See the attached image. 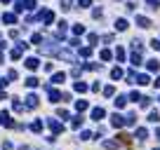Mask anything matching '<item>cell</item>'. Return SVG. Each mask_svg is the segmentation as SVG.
Returning <instances> with one entry per match:
<instances>
[{
  "instance_id": "1",
  "label": "cell",
  "mask_w": 160,
  "mask_h": 150,
  "mask_svg": "<svg viewBox=\"0 0 160 150\" xmlns=\"http://www.w3.org/2000/svg\"><path fill=\"white\" fill-rule=\"evenodd\" d=\"M33 7H35V0H19L16 2V12L21 14V12H31Z\"/></svg>"
},
{
  "instance_id": "32",
  "label": "cell",
  "mask_w": 160,
  "mask_h": 150,
  "mask_svg": "<svg viewBox=\"0 0 160 150\" xmlns=\"http://www.w3.org/2000/svg\"><path fill=\"white\" fill-rule=\"evenodd\" d=\"M115 59H118V61H125V49H123V47L115 49Z\"/></svg>"
},
{
  "instance_id": "27",
  "label": "cell",
  "mask_w": 160,
  "mask_h": 150,
  "mask_svg": "<svg viewBox=\"0 0 160 150\" xmlns=\"http://www.w3.org/2000/svg\"><path fill=\"white\" fill-rule=\"evenodd\" d=\"M12 108H14V113H24V106H21V101H19V99H14Z\"/></svg>"
},
{
  "instance_id": "25",
  "label": "cell",
  "mask_w": 160,
  "mask_h": 150,
  "mask_svg": "<svg viewBox=\"0 0 160 150\" xmlns=\"http://www.w3.org/2000/svg\"><path fill=\"white\" fill-rule=\"evenodd\" d=\"M111 77H113V80H120V77H123V68H113L111 70Z\"/></svg>"
},
{
  "instance_id": "46",
  "label": "cell",
  "mask_w": 160,
  "mask_h": 150,
  "mask_svg": "<svg viewBox=\"0 0 160 150\" xmlns=\"http://www.w3.org/2000/svg\"><path fill=\"white\" fill-rule=\"evenodd\" d=\"M2 99H5V91H2V89H0V101H2Z\"/></svg>"
},
{
  "instance_id": "13",
  "label": "cell",
  "mask_w": 160,
  "mask_h": 150,
  "mask_svg": "<svg viewBox=\"0 0 160 150\" xmlns=\"http://www.w3.org/2000/svg\"><path fill=\"white\" fill-rule=\"evenodd\" d=\"M38 66H40V61H38V59H33V56H31V59H26V68L28 70H38Z\"/></svg>"
},
{
  "instance_id": "45",
  "label": "cell",
  "mask_w": 160,
  "mask_h": 150,
  "mask_svg": "<svg viewBox=\"0 0 160 150\" xmlns=\"http://www.w3.org/2000/svg\"><path fill=\"white\" fill-rule=\"evenodd\" d=\"M151 47H153V49H158V52H160V40H153V42H151Z\"/></svg>"
},
{
  "instance_id": "43",
  "label": "cell",
  "mask_w": 160,
  "mask_h": 150,
  "mask_svg": "<svg viewBox=\"0 0 160 150\" xmlns=\"http://www.w3.org/2000/svg\"><path fill=\"white\" fill-rule=\"evenodd\" d=\"M148 106H151V99L144 96V99H141V108H148Z\"/></svg>"
},
{
  "instance_id": "47",
  "label": "cell",
  "mask_w": 160,
  "mask_h": 150,
  "mask_svg": "<svg viewBox=\"0 0 160 150\" xmlns=\"http://www.w3.org/2000/svg\"><path fill=\"white\" fill-rule=\"evenodd\" d=\"M155 87H160V77H158V80H155Z\"/></svg>"
},
{
  "instance_id": "21",
  "label": "cell",
  "mask_w": 160,
  "mask_h": 150,
  "mask_svg": "<svg viewBox=\"0 0 160 150\" xmlns=\"http://www.w3.org/2000/svg\"><path fill=\"white\" fill-rule=\"evenodd\" d=\"M99 56H101V61H111V59H113V52H111V49H101V54H99Z\"/></svg>"
},
{
  "instance_id": "36",
  "label": "cell",
  "mask_w": 160,
  "mask_h": 150,
  "mask_svg": "<svg viewBox=\"0 0 160 150\" xmlns=\"http://www.w3.org/2000/svg\"><path fill=\"white\" fill-rule=\"evenodd\" d=\"M73 33H75V35H82V33H85V26H82V24H78V26H73Z\"/></svg>"
},
{
  "instance_id": "18",
  "label": "cell",
  "mask_w": 160,
  "mask_h": 150,
  "mask_svg": "<svg viewBox=\"0 0 160 150\" xmlns=\"http://www.w3.org/2000/svg\"><path fill=\"white\" fill-rule=\"evenodd\" d=\"M151 82V77L146 73H141V75H137V85H148Z\"/></svg>"
},
{
  "instance_id": "24",
  "label": "cell",
  "mask_w": 160,
  "mask_h": 150,
  "mask_svg": "<svg viewBox=\"0 0 160 150\" xmlns=\"http://www.w3.org/2000/svg\"><path fill=\"white\" fill-rule=\"evenodd\" d=\"M125 103H127V99H125V96H118L115 101H113V106H115V108H125Z\"/></svg>"
},
{
  "instance_id": "22",
  "label": "cell",
  "mask_w": 160,
  "mask_h": 150,
  "mask_svg": "<svg viewBox=\"0 0 160 150\" xmlns=\"http://www.w3.org/2000/svg\"><path fill=\"white\" fill-rule=\"evenodd\" d=\"M139 64H141V54H139V52H132V66L137 68Z\"/></svg>"
},
{
  "instance_id": "17",
  "label": "cell",
  "mask_w": 160,
  "mask_h": 150,
  "mask_svg": "<svg viewBox=\"0 0 160 150\" xmlns=\"http://www.w3.org/2000/svg\"><path fill=\"white\" fill-rule=\"evenodd\" d=\"M87 108H90V103H87V101H75V110H78V113H85Z\"/></svg>"
},
{
  "instance_id": "33",
  "label": "cell",
  "mask_w": 160,
  "mask_h": 150,
  "mask_svg": "<svg viewBox=\"0 0 160 150\" xmlns=\"http://www.w3.org/2000/svg\"><path fill=\"white\" fill-rule=\"evenodd\" d=\"M31 42H33V45H40V42H43V35H40V33H33Z\"/></svg>"
},
{
  "instance_id": "6",
  "label": "cell",
  "mask_w": 160,
  "mask_h": 150,
  "mask_svg": "<svg viewBox=\"0 0 160 150\" xmlns=\"http://www.w3.org/2000/svg\"><path fill=\"white\" fill-rule=\"evenodd\" d=\"M146 68H148V73H158V70H160V61H158V59L146 61Z\"/></svg>"
},
{
  "instance_id": "42",
  "label": "cell",
  "mask_w": 160,
  "mask_h": 150,
  "mask_svg": "<svg viewBox=\"0 0 160 150\" xmlns=\"http://www.w3.org/2000/svg\"><path fill=\"white\" fill-rule=\"evenodd\" d=\"M7 80H16V70H7Z\"/></svg>"
},
{
  "instance_id": "23",
  "label": "cell",
  "mask_w": 160,
  "mask_h": 150,
  "mask_svg": "<svg viewBox=\"0 0 160 150\" xmlns=\"http://www.w3.org/2000/svg\"><path fill=\"white\" fill-rule=\"evenodd\" d=\"M38 85H40V82H38V77H28V80H26V87H28V89H35Z\"/></svg>"
},
{
  "instance_id": "14",
  "label": "cell",
  "mask_w": 160,
  "mask_h": 150,
  "mask_svg": "<svg viewBox=\"0 0 160 150\" xmlns=\"http://www.w3.org/2000/svg\"><path fill=\"white\" fill-rule=\"evenodd\" d=\"M2 21H5V24H16V14H12V12H5V14H2Z\"/></svg>"
},
{
  "instance_id": "40",
  "label": "cell",
  "mask_w": 160,
  "mask_h": 150,
  "mask_svg": "<svg viewBox=\"0 0 160 150\" xmlns=\"http://www.w3.org/2000/svg\"><path fill=\"white\" fill-rule=\"evenodd\" d=\"M87 40H90V42H92V45H94V42H96V40H99V35H96V33H90V35H87Z\"/></svg>"
},
{
  "instance_id": "5",
  "label": "cell",
  "mask_w": 160,
  "mask_h": 150,
  "mask_svg": "<svg viewBox=\"0 0 160 150\" xmlns=\"http://www.w3.org/2000/svg\"><path fill=\"white\" fill-rule=\"evenodd\" d=\"M101 117H106V110H104L101 106H99V108H92V120H96V122H99Z\"/></svg>"
},
{
  "instance_id": "30",
  "label": "cell",
  "mask_w": 160,
  "mask_h": 150,
  "mask_svg": "<svg viewBox=\"0 0 160 150\" xmlns=\"http://www.w3.org/2000/svg\"><path fill=\"white\" fill-rule=\"evenodd\" d=\"M113 94H115V87H113V85L104 87V96H113Z\"/></svg>"
},
{
  "instance_id": "35",
  "label": "cell",
  "mask_w": 160,
  "mask_h": 150,
  "mask_svg": "<svg viewBox=\"0 0 160 150\" xmlns=\"http://www.w3.org/2000/svg\"><path fill=\"white\" fill-rule=\"evenodd\" d=\"M146 5H148L151 10H158V7H160V0H146Z\"/></svg>"
},
{
  "instance_id": "7",
  "label": "cell",
  "mask_w": 160,
  "mask_h": 150,
  "mask_svg": "<svg viewBox=\"0 0 160 150\" xmlns=\"http://www.w3.org/2000/svg\"><path fill=\"white\" fill-rule=\"evenodd\" d=\"M47 96H49V101H52V103H57L59 99H61V91H57V89H52V87H47Z\"/></svg>"
},
{
  "instance_id": "4",
  "label": "cell",
  "mask_w": 160,
  "mask_h": 150,
  "mask_svg": "<svg viewBox=\"0 0 160 150\" xmlns=\"http://www.w3.org/2000/svg\"><path fill=\"white\" fill-rule=\"evenodd\" d=\"M111 124H113V127H115V129L125 127V117H123V115H118V113H115V115H113V117H111Z\"/></svg>"
},
{
  "instance_id": "41",
  "label": "cell",
  "mask_w": 160,
  "mask_h": 150,
  "mask_svg": "<svg viewBox=\"0 0 160 150\" xmlns=\"http://www.w3.org/2000/svg\"><path fill=\"white\" fill-rule=\"evenodd\" d=\"M78 5H80V7H90L92 0H78Z\"/></svg>"
},
{
  "instance_id": "20",
  "label": "cell",
  "mask_w": 160,
  "mask_h": 150,
  "mask_svg": "<svg viewBox=\"0 0 160 150\" xmlns=\"http://www.w3.org/2000/svg\"><path fill=\"white\" fill-rule=\"evenodd\" d=\"M115 31H127V21L125 19H115Z\"/></svg>"
},
{
  "instance_id": "2",
  "label": "cell",
  "mask_w": 160,
  "mask_h": 150,
  "mask_svg": "<svg viewBox=\"0 0 160 150\" xmlns=\"http://www.w3.org/2000/svg\"><path fill=\"white\" fill-rule=\"evenodd\" d=\"M0 124H5V127H16V122L10 117V113H0Z\"/></svg>"
},
{
  "instance_id": "19",
  "label": "cell",
  "mask_w": 160,
  "mask_h": 150,
  "mask_svg": "<svg viewBox=\"0 0 160 150\" xmlns=\"http://www.w3.org/2000/svg\"><path fill=\"white\" fill-rule=\"evenodd\" d=\"M73 89H75V91H80V94H85V91L90 89V87H87L85 82H75V85H73Z\"/></svg>"
},
{
  "instance_id": "44",
  "label": "cell",
  "mask_w": 160,
  "mask_h": 150,
  "mask_svg": "<svg viewBox=\"0 0 160 150\" xmlns=\"http://www.w3.org/2000/svg\"><path fill=\"white\" fill-rule=\"evenodd\" d=\"M80 136H82V141H87V139H92V131H82Z\"/></svg>"
},
{
  "instance_id": "3",
  "label": "cell",
  "mask_w": 160,
  "mask_h": 150,
  "mask_svg": "<svg viewBox=\"0 0 160 150\" xmlns=\"http://www.w3.org/2000/svg\"><path fill=\"white\" fill-rule=\"evenodd\" d=\"M47 124H49V129H52V134H54V136L64 131V124H61V122H57V120H47Z\"/></svg>"
},
{
  "instance_id": "10",
  "label": "cell",
  "mask_w": 160,
  "mask_h": 150,
  "mask_svg": "<svg viewBox=\"0 0 160 150\" xmlns=\"http://www.w3.org/2000/svg\"><path fill=\"white\" fill-rule=\"evenodd\" d=\"M137 26H141V28H151V19H148V16H137Z\"/></svg>"
},
{
  "instance_id": "12",
  "label": "cell",
  "mask_w": 160,
  "mask_h": 150,
  "mask_svg": "<svg viewBox=\"0 0 160 150\" xmlns=\"http://www.w3.org/2000/svg\"><path fill=\"white\" fill-rule=\"evenodd\" d=\"M134 136H137L139 141H144V139H148V131H146V127H139L137 131H134Z\"/></svg>"
},
{
  "instance_id": "37",
  "label": "cell",
  "mask_w": 160,
  "mask_h": 150,
  "mask_svg": "<svg viewBox=\"0 0 160 150\" xmlns=\"http://www.w3.org/2000/svg\"><path fill=\"white\" fill-rule=\"evenodd\" d=\"M104 148H108V150L118 148V141H104Z\"/></svg>"
},
{
  "instance_id": "8",
  "label": "cell",
  "mask_w": 160,
  "mask_h": 150,
  "mask_svg": "<svg viewBox=\"0 0 160 150\" xmlns=\"http://www.w3.org/2000/svg\"><path fill=\"white\" fill-rule=\"evenodd\" d=\"M40 19H43L45 24H52V21H54V12H52V10H47V12H40Z\"/></svg>"
},
{
  "instance_id": "34",
  "label": "cell",
  "mask_w": 160,
  "mask_h": 150,
  "mask_svg": "<svg viewBox=\"0 0 160 150\" xmlns=\"http://www.w3.org/2000/svg\"><path fill=\"white\" fill-rule=\"evenodd\" d=\"M57 115H59L61 120H68V110H66V108H59V110H57Z\"/></svg>"
},
{
  "instance_id": "15",
  "label": "cell",
  "mask_w": 160,
  "mask_h": 150,
  "mask_svg": "<svg viewBox=\"0 0 160 150\" xmlns=\"http://www.w3.org/2000/svg\"><path fill=\"white\" fill-rule=\"evenodd\" d=\"M21 54H24V49L19 47V45H16V47H14V49H12V52H10V56H12V59L16 61V59H21Z\"/></svg>"
},
{
  "instance_id": "48",
  "label": "cell",
  "mask_w": 160,
  "mask_h": 150,
  "mask_svg": "<svg viewBox=\"0 0 160 150\" xmlns=\"http://www.w3.org/2000/svg\"><path fill=\"white\" fill-rule=\"evenodd\" d=\"M158 101H160V99H158Z\"/></svg>"
},
{
  "instance_id": "38",
  "label": "cell",
  "mask_w": 160,
  "mask_h": 150,
  "mask_svg": "<svg viewBox=\"0 0 160 150\" xmlns=\"http://www.w3.org/2000/svg\"><path fill=\"white\" fill-rule=\"evenodd\" d=\"M129 99H132V101H139V103H141V99H144V96H141L139 91H132V94H129Z\"/></svg>"
},
{
  "instance_id": "26",
  "label": "cell",
  "mask_w": 160,
  "mask_h": 150,
  "mask_svg": "<svg viewBox=\"0 0 160 150\" xmlns=\"http://www.w3.org/2000/svg\"><path fill=\"white\" fill-rule=\"evenodd\" d=\"M31 129L35 131V134H40V131H43V122H40V120H35V122L31 124Z\"/></svg>"
},
{
  "instance_id": "11",
  "label": "cell",
  "mask_w": 160,
  "mask_h": 150,
  "mask_svg": "<svg viewBox=\"0 0 160 150\" xmlns=\"http://www.w3.org/2000/svg\"><path fill=\"white\" fill-rule=\"evenodd\" d=\"M66 26H68L66 21H59V28H57V38H61V40L66 38Z\"/></svg>"
},
{
  "instance_id": "29",
  "label": "cell",
  "mask_w": 160,
  "mask_h": 150,
  "mask_svg": "<svg viewBox=\"0 0 160 150\" xmlns=\"http://www.w3.org/2000/svg\"><path fill=\"white\" fill-rule=\"evenodd\" d=\"M82 122H85V120H82V115H78V117H73V122H71V127H73V129H78V127H80V124H82Z\"/></svg>"
},
{
  "instance_id": "16",
  "label": "cell",
  "mask_w": 160,
  "mask_h": 150,
  "mask_svg": "<svg viewBox=\"0 0 160 150\" xmlns=\"http://www.w3.org/2000/svg\"><path fill=\"white\" fill-rule=\"evenodd\" d=\"M64 80H66V73H54L52 75V82H54V85H61Z\"/></svg>"
},
{
  "instance_id": "9",
  "label": "cell",
  "mask_w": 160,
  "mask_h": 150,
  "mask_svg": "<svg viewBox=\"0 0 160 150\" xmlns=\"http://www.w3.org/2000/svg\"><path fill=\"white\" fill-rule=\"evenodd\" d=\"M26 108H38V96L35 94H28L26 96Z\"/></svg>"
},
{
  "instance_id": "31",
  "label": "cell",
  "mask_w": 160,
  "mask_h": 150,
  "mask_svg": "<svg viewBox=\"0 0 160 150\" xmlns=\"http://www.w3.org/2000/svg\"><path fill=\"white\" fill-rule=\"evenodd\" d=\"M80 56H82V59L92 56V47H82V49H80Z\"/></svg>"
},
{
  "instance_id": "39",
  "label": "cell",
  "mask_w": 160,
  "mask_h": 150,
  "mask_svg": "<svg viewBox=\"0 0 160 150\" xmlns=\"http://www.w3.org/2000/svg\"><path fill=\"white\" fill-rule=\"evenodd\" d=\"M59 2H61V10H71V2H73V0H59Z\"/></svg>"
},
{
  "instance_id": "28",
  "label": "cell",
  "mask_w": 160,
  "mask_h": 150,
  "mask_svg": "<svg viewBox=\"0 0 160 150\" xmlns=\"http://www.w3.org/2000/svg\"><path fill=\"white\" fill-rule=\"evenodd\" d=\"M158 120H160V113H158V110H151V115H148V122H153V124H155Z\"/></svg>"
}]
</instances>
